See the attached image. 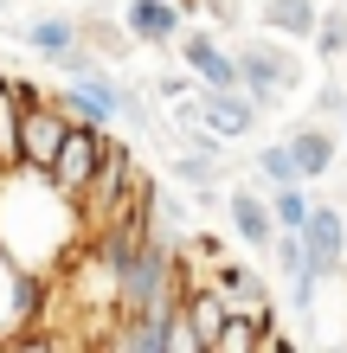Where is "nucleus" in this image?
Segmentation results:
<instances>
[{
  "label": "nucleus",
  "mask_w": 347,
  "mask_h": 353,
  "mask_svg": "<svg viewBox=\"0 0 347 353\" xmlns=\"http://www.w3.org/2000/svg\"><path fill=\"white\" fill-rule=\"evenodd\" d=\"M84 212L71 193H58L46 168H0V251L19 270H52L77 251Z\"/></svg>",
  "instance_id": "obj_1"
},
{
  "label": "nucleus",
  "mask_w": 347,
  "mask_h": 353,
  "mask_svg": "<svg viewBox=\"0 0 347 353\" xmlns=\"http://www.w3.org/2000/svg\"><path fill=\"white\" fill-rule=\"evenodd\" d=\"M296 77H302L296 58H283L277 46H264V39H244V46H238V90L257 103V116L277 110V103L296 90Z\"/></svg>",
  "instance_id": "obj_2"
},
{
  "label": "nucleus",
  "mask_w": 347,
  "mask_h": 353,
  "mask_svg": "<svg viewBox=\"0 0 347 353\" xmlns=\"http://www.w3.org/2000/svg\"><path fill=\"white\" fill-rule=\"evenodd\" d=\"M103 141H110V129H90V122H71V129H65V141H58V154L46 168L58 193L84 199V186L97 180V161H103Z\"/></svg>",
  "instance_id": "obj_3"
},
{
  "label": "nucleus",
  "mask_w": 347,
  "mask_h": 353,
  "mask_svg": "<svg viewBox=\"0 0 347 353\" xmlns=\"http://www.w3.org/2000/svg\"><path fill=\"white\" fill-rule=\"evenodd\" d=\"M65 129H71V116L58 97H26L19 103V168H52Z\"/></svg>",
  "instance_id": "obj_4"
},
{
  "label": "nucleus",
  "mask_w": 347,
  "mask_h": 353,
  "mask_svg": "<svg viewBox=\"0 0 347 353\" xmlns=\"http://www.w3.org/2000/svg\"><path fill=\"white\" fill-rule=\"evenodd\" d=\"M296 238H302V251H309V263L321 270V276H341V270H347V212H341V205L315 199L309 219L296 225Z\"/></svg>",
  "instance_id": "obj_5"
},
{
  "label": "nucleus",
  "mask_w": 347,
  "mask_h": 353,
  "mask_svg": "<svg viewBox=\"0 0 347 353\" xmlns=\"http://www.w3.org/2000/svg\"><path fill=\"white\" fill-rule=\"evenodd\" d=\"M180 65L199 77V90H238V52L219 46V32H199V26H180Z\"/></svg>",
  "instance_id": "obj_6"
},
{
  "label": "nucleus",
  "mask_w": 347,
  "mask_h": 353,
  "mask_svg": "<svg viewBox=\"0 0 347 353\" xmlns=\"http://www.w3.org/2000/svg\"><path fill=\"white\" fill-rule=\"evenodd\" d=\"M206 289L226 308H238V315H257V321H270V289H264V276L251 263H232V257H219L206 270Z\"/></svg>",
  "instance_id": "obj_7"
},
{
  "label": "nucleus",
  "mask_w": 347,
  "mask_h": 353,
  "mask_svg": "<svg viewBox=\"0 0 347 353\" xmlns=\"http://www.w3.org/2000/svg\"><path fill=\"white\" fill-rule=\"evenodd\" d=\"M187 122H199V129H212L219 141H244L257 129V103L244 97V90H199V103H193V116Z\"/></svg>",
  "instance_id": "obj_8"
},
{
  "label": "nucleus",
  "mask_w": 347,
  "mask_h": 353,
  "mask_svg": "<svg viewBox=\"0 0 347 353\" xmlns=\"http://www.w3.org/2000/svg\"><path fill=\"white\" fill-rule=\"evenodd\" d=\"M226 225H232V238L244 251H270V238H277L270 193H264V186H232L226 193Z\"/></svg>",
  "instance_id": "obj_9"
},
{
  "label": "nucleus",
  "mask_w": 347,
  "mask_h": 353,
  "mask_svg": "<svg viewBox=\"0 0 347 353\" xmlns=\"http://www.w3.org/2000/svg\"><path fill=\"white\" fill-rule=\"evenodd\" d=\"M122 26H129L135 46H174L180 26H187V13H180L174 0H129V7H122Z\"/></svg>",
  "instance_id": "obj_10"
},
{
  "label": "nucleus",
  "mask_w": 347,
  "mask_h": 353,
  "mask_svg": "<svg viewBox=\"0 0 347 353\" xmlns=\"http://www.w3.org/2000/svg\"><path fill=\"white\" fill-rule=\"evenodd\" d=\"M180 315H187V327H193V347H199V353H219V334H226V302H219L206 283L180 289Z\"/></svg>",
  "instance_id": "obj_11"
},
{
  "label": "nucleus",
  "mask_w": 347,
  "mask_h": 353,
  "mask_svg": "<svg viewBox=\"0 0 347 353\" xmlns=\"http://www.w3.org/2000/svg\"><path fill=\"white\" fill-rule=\"evenodd\" d=\"M335 148H341V135L321 129V122H302V129L290 135V154H296V168H302V180H309V186L335 174Z\"/></svg>",
  "instance_id": "obj_12"
},
{
  "label": "nucleus",
  "mask_w": 347,
  "mask_h": 353,
  "mask_svg": "<svg viewBox=\"0 0 347 353\" xmlns=\"http://www.w3.org/2000/svg\"><path fill=\"white\" fill-rule=\"evenodd\" d=\"M19 39H26V46L46 58V65H58L71 46H84V32H77L71 13H39V19H26V26H19Z\"/></svg>",
  "instance_id": "obj_13"
},
{
  "label": "nucleus",
  "mask_w": 347,
  "mask_h": 353,
  "mask_svg": "<svg viewBox=\"0 0 347 353\" xmlns=\"http://www.w3.org/2000/svg\"><path fill=\"white\" fill-rule=\"evenodd\" d=\"M315 0H264V26H270L277 39H296V46H309V39H315Z\"/></svg>",
  "instance_id": "obj_14"
},
{
  "label": "nucleus",
  "mask_w": 347,
  "mask_h": 353,
  "mask_svg": "<svg viewBox=\"0 0 347 353\" xmlns=\"http://www.w3.org/2000/svg\"><path fill=\"white\" fill-rule=\"evenodd\" d=\"M26 97H39V90L0 71V168H19V103Z\"/></svg>",
  "instance_id": "obj_15"
},
{
  "label": "nucleus",
  "mask_w": 347,
  "mask_h": 353,
  "mask_svg": "<svg viewBox=\"0 0 347 353\" xmlns=\"http://www.w3.org/2000/svg\"><path fill=\"white\" fill-rule=\"evenodd\" d=\"M19 276H26V270L0 251V347L13 341V327H32L26 321V302H19Z\"/></svg>",
  "instance_id": "obj_16"
},
{
  "label": "nucleus",
  "mask_w": 347,
  "mask_h": 353,
  "mask_svg": "<svg viewBox=\"0 0 347 353\" xmlns=\"http://www.w3.org/2000/svg\"><path fill=\"white\" fill-rule=\"evenodd\" d=\"M251 174H257V186H264V193H270V186L302 180L296 154H290V141H264V148H257V161H251Z\"/></svg>",
  "instance_id": "obj_17"
},
{
  "label": "nucleus",
  "mask_w": 347,
  "mask_h": 353,
  "mask_svg": "<svg viewBox=\"0 0 347 353\" xmlns=\"http://www.w3.org/2000/svg\"><path fill=\"white\" fill-rule=\"evenodd\" d=\"M168 174H174L180 186H193L199 199H206L212 186H219V174H226V168H219V154H193V148H180V154L168 161Z\"/></svg>",
  "instance_id": "obj_18"
},
{
  "label": "nucleus",
  "mask_w": 347,
  "mask_h": 353,
  "mask_svg": "<svg viewBox=\"0 0 347 353\" xmlns=\"http://www.w3.org/2000/svg\"><path fill=\"white\" fill-rule=\"evenodd\" d=\"M309 205H315V193H309V180H290V186H270V219H277V232H296V225L309 219Z\"/></svg>",
  "instance_id": "obj_19"
},
{
  "label": "nucleus",
  "mask_w": 347,
  "mask_h": 353,
  "mask_svg": "<svg viewBox=\"0 0 347 353\" xmlns=\"http://www.w3.org/2000/svg\"><path fill=\"white\" fill-rule=\"evenodd\" d=\"M309 46L321 58H341L347 52V7H321L315 13V39H309Z\"/></svg>",
  "instance_id": "obj_20"
},
{
  "label": "nucleus",
  "mask_w": 347,
  "mask_h": 353,
  "mask_svg": "<svg viewBox=\"0 0 347 353\" xmlns=\"http://www.w3.org/2000/svg\"><path fill=\"white\" fill-rule=\"evenodd\" d=\"M341 110H347V90L335 84V77H328V84H321V90H315V116H321V122H335Z\"/></svg>",
  "instance_id": "obj_21"
},
{
  "label": "nucleus",
  "mask_w": 347,
  "mask_h": 353,
  "mask_svg": "<svg viewBox=\"0 0 347 353\" xmlns=\"http://www.w3.org/2000/svg\"><path fill=\"white\" fill-rule=\"evenodd\" d=\"M174 7H180V13H187V19H193L199 7H206V0H174Z\"/></svg>",
  "instance_id": "obj_22"
},
{
  "label": "nucleus",
  "mask_w": 347,
  "mask_h": 353,
  "mask_svg": "<svg viewBox=\"0 0 347 353\" xmlns=\"http://www.w3.org/2000/svg\"><path fill=\"white\" fill-rule=\"evenodd\" d=\"M335 122H341V129H335V135H341V148H347V110H341V116H335Z\"/></svg>",
  "instance_id": "obj_23"
},
{
  "label": "nucleus",
  "mask_w": 347,
  "mask_h": 353,
  "mask_svg": "<svg viewBox=\"0 0 347 353\" xmlns=\"http://www.w3.org/2000/svg\"><path fill=\"white\" fill-rule=\"evenodd\" d=\"M341 7H347V0H341Z\"/></svg>",
  "instance_id": "obj_24"
}]
</instances>
